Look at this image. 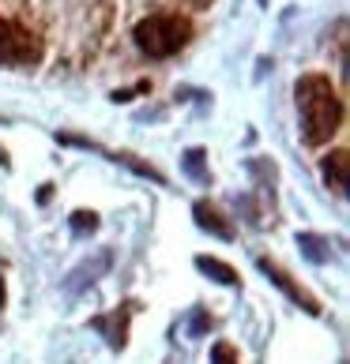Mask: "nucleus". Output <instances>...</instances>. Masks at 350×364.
<instances>
[{
    "label": "nucleus",
    "mask_w": 350,
    "mask_h": 364,
    "mask_svg": "<svg viewBox=\"0 0 350 364\" xmlns=\"http://www.w3.org/2000/svg\"><path fill=\"white\" fill-rule=\"evenodd\" d=\"M211 331V316H207V308H188V327H185V334L188 338H204V334Z\"/></svg>",
    "instance_id": "12"
},
{
    "label": "nucleus",
    "mask_w": 350,
    "mask_h": 364,
    "mask_svg": "<svg viewBox=\"0 0 350 364\" xmlns=\"http://www.w3.org/2000/svg\"><path fill=\"white\" fill-rule=\"evenodd\" d=\"M346 169H350V154L346 151H331L324 161H320V173L335 196H346Z\"/></svg>",
    "instance_id": "8"
},
{
    "label": "nucleus",
    "mask_w": 350,
    "mask_h": 364,
    "mask_svg": "<svg viewBox=\"0 0 350 364\" xmlns=\"http://www.w3.org/2000/svg\"><path fill=\"white\" fill-rule=\"evenodd\" d=\"M192 38V23H188L181 11H158V16H147L136 23L132 31V42L143 57L151 60H166V57H177V53L188 46Z\"/></svg>",
    "instance_id": "2"
},
{
    "label": "nucleus",
    "mask_w": 350,
    "mask_h": 364,
    "mask_svg": "<svg viewBox=\"0 0 350 364\" xmlns=\"http://www.w3.org/2000/svg\"><path fill=\"white\" fill-rule=\"evenodd\" d=\"M192 4H207V0H192Z\"/></svg>",
    "instance_id": "17"
},
{
    "label": "nucleus",
    "mask_w": 350,
    "mask_h": 364,
    "mask_svg": "<svg viewBox=\"0 0 350 364\" xmlns=\"http://www.w3.org/2000/svg\"><path fill=\"white\" fill-rule=\"evenodd\" d=\"M260 4H267V0H260Z\"/></svg>",
    "instance_id": "18"
},
{
    "label": "nucleus",
    "mask_w": 350,
    "mask_h": 364,
    "mask_svg": "<svg viewBox=\"0 0 350 364\" xmlns=\"http://www.w3.org/2000/svg\"><path fill=\"white\" fill-rule=\"evenodd\" d=\"M257 267H260V274H267V282H272V286H279V289L287 293L294 304L302 308L305 316H320V312H324V304H320L316 296H313V293H309V289L302 286V282H294V274H290L282 263L267 259V255H257Z\"/></svg>",
    "instance_id": "4"
},
{
    "label": "nucleus",
    "mask_w": 350,
    "mask_h": 364,
    "mask_svg": "<svg viewBox=\"0 0 350 364\" xmlns=\"http://www.w3.org/2000/svg\"><path fill=\"white\" fill-rule=\"evenodd\" d=\"M8 304V286H4V278H0V308Z\"/></svg>",
    "instance_id": "16"
},
{
    "label": "nucleus",
    "mask_w": 350,
    "mask_h": 364,
    "mask_svg": "<svg viewBox=\"0 0 350 364\" xmlns=\"http://www.w3.org/2000/svg\"><path fill=\"white\" fill-rule=\"evenodd\" d=\"M42 53H46V46L31 26L0 16V64H19V68H26V64L42 60Z\"/></svg>",
    "instance_id": "3"
},
{
    "label": "nucleus",
    "mask_w": 350,
    "mask_h": 364,
    "mask_svg": "<svg viewBox=\"0 0 350 364\" xmlns=\"http://www.w3.org/2000/svg\"><path fill=\"white\" fill-rule=\"evenodd\" d=\"M294 98H298V113H302V143L305 146H324L343 124V98L339 90L331 87L328 75L309 72L298 79L294 87Z\"/></svg>",
    "instance_id": "1"
},
{
    "label": "nucleus",
    "mask_w": 350,
    "mask_h": 364,
    "mask_svg": "<svg viewBox=\"0 0 350 364\" xmlns=\"http://www.w3.org/2000/svg\"><path fill=\"white\" fill-rule=\"evenodd\" d=\"M110 263H113V252H110V248L94 252V259H83V263H79L76 271L68 274V282H64V293H79V289H87L91 282H98L105 271H110Z\"/></svg>",
    "instance_id": "7"
},
{
    "label": "nucleus",
    "mask_w": 350,
    "mask_h": 364,
    "mask_svg": "<svg viewBox=\"0 0 350 364\" xmlns=\"http://www.w3.org/2000/svg\"><path fill=\"white\" fill-rule=\"evenodd\" d=\"M181 169H185L192 181L211 184V169H207V154H204V146H192V151H185V154H181Z\"/></svg>",
    "instance_id": "11"
},
{
    "label": "nucleus",
    "mask_w": 350,
    "mask_h": 364,
    "mask_svg": "<svg viewBox=\"0 0 350 364\" xmlns=\"http://www.w3.org/2000/svg\"><path fill=\"white\" fill-rule=\"evenodd\" d=\"M211 364H241V357L230 342H215L211 346Z\"/></svg>",
    "instance_id": "14"
},
{
    "label": "nucleus",
    "mask_w": 350,
    "mask_h": 364,
    "mask_svg": "<svg viewBox=\"0 0 350 364\" xmlns=\"http://www.w3.org/2000/svg\"><path fill=\"white\" fill-rule=\"evenodd\" d=\"M298 248L309 263H316V267H324L331 263V240L328 237H320V233H298Z\"/></svg>",
    "instance_id": "10"
},
{
    "label": "nucleus",
    "mask_w": 350,
    "mask_h": 364,
    "mask_svg": "<svg viewBox=\"0 0 350 364\" xmlns=\"http://www.w3.org/2000/svg\"><path fill=\"white\" fill-rule=\"evenodd\" d=\"M196 271H204L211 282H219V286H230V289H237V286H241V274L234 271L230 263L215 259V255H196Z\"/></svg>",
    "instance_id": "9"
},
{
    "label": "nucleus",
    "mask_w": 350,
    "mask_h": 364,
    "mask_svg": "<svg viewBox=\"0 0 350 364\" xmlns=\"http://www.w3.org/2000/svg\"><path fill=\"white\" fill-rule=\"evenodd\" d=\"M147 90H151V83H136V87H128V90H113L110 98H113V102H132L136 94H147Z\"/></svg>",
    "instance_id": "15"
},
{
    "label": "nucleus",
    "mask_w": 350,
    "mask_h": 364,
    "mask_svg": "<svg viewBox=\"0 0 350 364\" xmlns=\"http://www.w3.org/2000/svg\"><path fill=\"white\" fill-rule=\"evenodd\" d=\"M132 316H136V304H117L113 312H105V316H94L91 319V331H98L102 338H105V346L113 349V353H120V349L128 346V323H132Z\"/></svg>",
    "instance_id": "5"
},
{
    "label": "nucleus",
    "mask_w": 350,
    "mask_h": 364,
    "mask_svg": "<svg viewBox=\"0 0 350 364\" xmlns=\"http://www.w3.org/2000/svg\"><path fill=\"white\" fill-rule=\"evenodd\" d=\"M68 225H72L76 237H87V233H94V229H98L102 222H98V214H94V210H72Z\"/></svg>",
    "instance_id": "13"
},
{
    "label": "nucleus",
    "mask_w": 350,
    "mask_h": 364,
    "mask_svg": "<svg viewBox=\"0 0 350 364\" xmlns=\"http://www.w3.org/2000/svg\"><path fill=\"white\" fill-rule=\"evenodd\" d=\"M192 218H196V225L204 229V233H211V237H219V240H234L237 237V229H234V222L226 218V214L211 203V199H196L192 203Z\"/></svg>",
    "instance_id": "6"
}]
</instances>
